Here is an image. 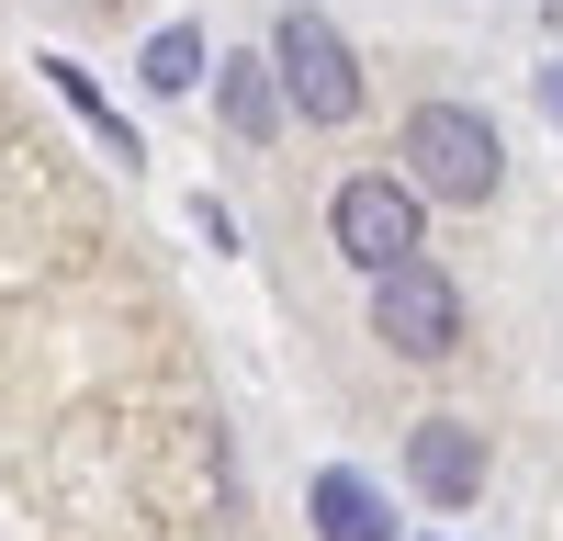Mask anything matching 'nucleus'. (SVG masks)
<instances>
[{
    "instance_id": "obj_3",
    "label": "nucleus",
    "mask_w": 563,
    "mask_h": 541,
    "mask_svg": "<svg viewBox=\"0 0 563 541\" xmlns=\"http://www.w3.org/2000/svg\"><path fill=\"white\" fill-rule=\"evenodd\" d=\"M417 203H429L417 180L361 169V180H339V203H327V238H339V260H350V270H395V260H417V249H429Z\"/></svg>"
},
{
    "instance_id": "obj_1",
    "label": "nucleus",
    "mask_w": 563,
    "mask_h": 541,
    "mask_svg": "<svg viewBox=\"0 0 563 541\" xmlns=\"http://www.w3.org/2000/svg\"><path fill=\"white\" fill-rule=\"evenodd\" d=\"M395 158L429 203H496V180H507V147H496V124L474 102H417Z\"/></svg>"
},
{
    "instance_id": "obj_4",
    "label": "nucleus",
    "mask_w": 563,
    "mask_h": 541,
    "mask_svg": "<svg viewBox=\"0 0 563 541\" xmlns=\"http://www.w3.org/2000/svg\"><path fill=\"white\" fill-rule=\"evenodd\" d=\"M372 339H384V350H406V361L462 350V294H451V270H429V260L372 270Z\"/></svg>"
},
{
    "instance_id": "obj_6",
    "label": "nucleus",
    "mask_w": 563,
    "mask_h": 541,
    "mask_svg": "<svg viewBox=\"0 0 563 541\" xmlns=\"http://www.w3.org/2000/svg\"><path fill=\"white\" fill-rule=\"evenodd\" d=\"M214 113H225L238 147H271V124L294 113V102H282V68H271V57H238V68L214 79Z\"/></svg>"
},
{
    "instance_id": "obj_7",
    "label": "nucleus",
    "mask_w": 563,
    "mask_h": 541,
    "mask_svg": "<svg viewBox=\"0 0 563 541\" xmlns=\"http://www.w3.org/2000/svg\"><path fill=\"white\" fill-rule=\"evenodd\" d=\"M305 508H316V541H395V508H384V496H372L350 463H339V474H316Z\"/></svg>"
},
{
    "instance_id": "obj_10",
    "label": "nucleus",
    "mask_w": 563,
    "mask_h": 541,
    "mask_svg": "<svg viewBox=\"0 0 563 541\" xmlns=\"http://www.w3.org/2000/svg\"><path fill=\"white\" fill-rule=\"evenodd\" d=\"M541 113H552V124H563V57H552V68H541Z\"/></svg>"
},
{
    "instance_id": "obj_5",
    "label": "nucleus",
    "mask_w": 563,
    "mask_h": 541,
    "mask_svg": "<svg viewBox=\"0 0 563 541\" xmlns=\"http://www.w3.org/2000/svg\"><path fill=\"white\" fill-rule=\"evenodd\" d=\"M406 474L429 508H474L485 496V429H462V418H417L406 429Z\"/></svg>"
},
{
    "instance_id": "obj_2",
    "label": "nucleus",
    "mask_w": 563,
    "mask_h": 541,
    "mask_svg": "<svg viewBox=\"0 0 563 541\" xmlns=\"http://www.w3.org/2000/svg\"><path fill=\"white\" fill-rule=\"evenodd\" d=\"M271 68H282V102H294L305 124H350L361 113V57H350V34L327 12H282Z\"/></svg>"
},
{
    "instance_id": "obj_8",
    "label": "nucleus",
    "mask_w": 563,
    "mask_h": 541,
    "mask_svg": "<svg viewBox=\"0 0 563 541\" xmlns=\"http://www.w3.org/2000/svg\"><path fill=\"white\" fill-rule=\"evenodd\" d=\"M203 79V34L192 23H158L147 34V90H192Z\"/></svg>"
},
{
    "instance_id": "obj_9",
    "label": "nucleus",
    "mask_w": 563,
    "mask_h": 541,
    "mask_svg": "<svg viewBox=\"0 0 563 541\" xmlns=\"http://www.w3.org/2000/svg\"><path fill=\"white\" fill-rule=\"evenodd\" d=\"M45 79H57V102H79V113H90V135H102V147H113V158H124V147H135V135H124V124H113V102H102V90H90V79H79V68H68V57H45Z\"/></svg>"
}]
</instances>
